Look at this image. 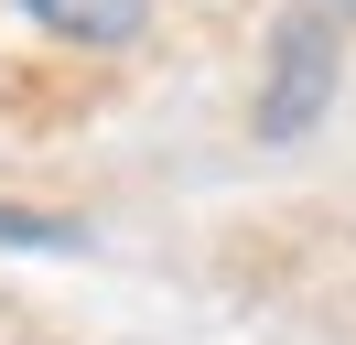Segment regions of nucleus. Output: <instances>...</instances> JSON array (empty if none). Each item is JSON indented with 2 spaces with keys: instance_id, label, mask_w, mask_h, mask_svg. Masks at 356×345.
I'll return each instance as SVG.
<instances>
[{
  "instance_id": "1",
  "label": "nucleus",
  "mask_w": 356,
  "mask_h": 345,
  "mask_svg": "<svg viewBox=\"0 0 356 345\" xmlns=\"http://www.w3.org/2000/svg\"><path fill=\"white\" fill-rule=\"evenodd\" d=\"M334 76H346V43H334V22L291 11L281 33H270V76H259V141H302V129L334 108Z\"/></svg>"
},
{
  "instance_id": "2",
  "label": "nucleus",
  "mask_w": 356,
  "mask_h": 345,
  "mask_svg": "<svg viewBox=\"0 0 356 345\" xmlns=\"http://www.w3.org/2000/svg\"><path fill=\"white\" fill-rule=\"evenodd\" d=\"M22 22H44L54 43H87V54H119V43H140L152 0H22Z\"/></svg>"
},
{
  "instance_id": "3",
  "label": "nucleus",
  "mask_w": 356,
  "mask_h": 345,
  "mask_svg": "<svg viewBox=\"0 0 356 345\" xmlns=\"http://www.w3.org/2000/svg\"><path fill=\"white\" fill-rule=\"evenodd\" d=\"M0 248H87V227L44 216V205H0Z\"/></svg>"
}]
</instances>
